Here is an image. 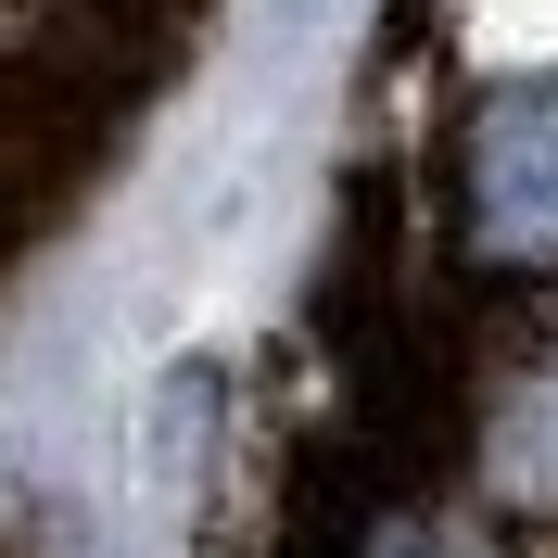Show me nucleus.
I'll use <instances>...</instances> for the list:
<instances>
[{"label":"nucleus","instance_id":"obj_1","mask_svg":"<svg viewBox=\"0 0 558 558\" xmlns=\"http://www.w3.org/2000/svg\"><path fill=\"white\" fill-rule=\"evenodd\" d=\"M457 254L495 279H558V76L470 102V128H457Z\"/></svg>","mask_w":558,"mask_h":558},{"label":"nucleus","instance_id":"obj_2","mask_svg":"<svg viewBox=\"0 0 558 558\" xmlns=\"http://www.w3.org/2000/svg\"><path fill=\"white\" fill-rule=\"evenodd\" d=\"M355 558H457V546H445L432 521H418V508H381V521L355 533Z\"/></svg>","mask_w":558,"mask_h":558},{"label":"nucleus","instance_id":"obj_3","mask_svg":"<svg viewBox=\"0 0 558 558\" xmlns=\"http://www.w3.org/2000/svg\"><path fill=\"white\" fill-rule=\"evenodd\" d=\"M279 13H292V26H305V13H330V0H279Z\"/></svg>","mask_w":558,"mask_h":558}]
</instances>
